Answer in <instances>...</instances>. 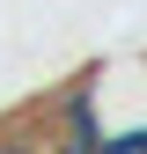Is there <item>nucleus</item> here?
Returning a JSON list of instances; mask_svg holds the SVG:
<instances>
[{
	"label": "nucleus",
	"mask_w": 147,
	"mask_h": 154,
	"mask_svg": "<svg viewBox=\"0 0 147 154\" xmlns=\"http://www.w3.org/2000/svg\"><path fill=\"white\" fill-rule=\"evenodd\" d=\"M118 132L133 140V154H147V118H140V125H118Z\"/></svg>",
	"instance_id": "f257e3e1"
},
{
	"label": "nucleus",
	"mask_w": 147,
	"mask_h": 154,
	"mask_svg": "<svg viewBox=\"0 0 147 154\" xmlns=\"http://www.w3.org/2000/svg\"><path fill=\"white\" fill-rule=\"evenodd\" d=\"M44 154H52V147H44Z\"/></svg>",
	"instance_id": "f03ea898"
}]
</instances>
